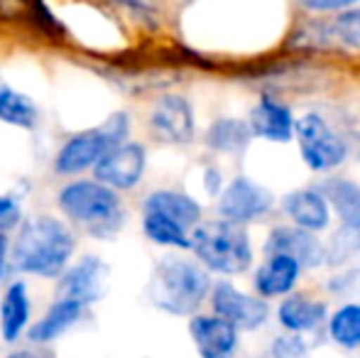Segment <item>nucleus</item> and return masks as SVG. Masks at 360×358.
<instances>
[{
	"mask_svg": "<svg viewBox=\"0 0 360 358\" xmlns=\"http://www.w3.org/2000/svg\"><path fill=\"white\" fill-rule=\"evenodd\" d=\"M108 265L96 255H86L74 268H69L59 282V300H69L86 307L91 302H98L108 290Z\"/></svg>",
	"mask_w": 360,
	"mask_h": 358,
	"instance_id": "7",
	"label": "nucleus"
},
{
	"mask_svg": "<svg viewBox=\"0 0 360 358\" xmlns=\"http://www.w3.org/2000/svg\"><path fill=\"white\" fill-rule=\"evenodd\" d=\"M5 270H8V238L0 234V280L5 277Z\"/></svg>",
	"mask_w": 360,
	"mask_h": 358,
	"instance_id": "34",
	"label": "nucleus"
},
{
	"mask_svg": "<svg viewBox=\"0 0 360 358\" xmlns=\"http://www.w3.org/2000/svg\"><path fill=\"white\" fill-rule=\"evenodd\" d=\"M191 248L206 268L236 275L250 268L252 248L245 229L231 221H206L191 234Z\"/></svg>",
	"mask_w": 360,
	"mask_h": 358,
	"instance_id": "4",
	"label": "nucleus"
},
{
	"mask_svg": "<svg viewBox=\"0 0 360 358\" xmlns=\"http://www.w3.org/2000/svg\"><path fill=\"white\" fill-rule=\"evenodd\" d=\"M285 211L304 231H321L328 226V201L319 191H292L285 199Z\"/></svg>",
	"mask_w": 360,
	"mask_h": 358,
	"instance_id": "17",
	"label": "nucleus"
},
{
	"mask_svg": "<svg viewBox=\"0 0 360 358\" xmlns=\"http://www.w3.org/2000/svg\"><path fill=\"white\" fill-rule=\"evenodd\" d=\"M328 334L336 344L346 349L360 346V305H346L331 317L328 321Z\"/></svg>",
	"mask_w": 360,
	"mask_h": 358,
	"instance_id": "25",
	"label": "nucleus"
},
{
	"mask_svg": "<svg viewBox=\"0 0 360 358\" xmlns=\"http://www.w3.org/2000/svg\"><path fill=\"white\" fill-rule=\"evenodd\" d=\"M30 321V297L25 282H13L8 285L0 302V331L3 339L8 344L18 341V336L22 334V329Z\"/></svg>",
	"mask_w": 360,
	"mask_h": 358,
	"instance_id": "18",
	"label": "nucleus"
},
{
	"mask_svg": "<svg viewBox=\"0 0 360 358\" xmlns=\"http://www.w3.org/2000/svg\"><path fill=\"white\" fill-rule=\"evenodd\" d=\"M299 272H302V265L297 260L287 258V255H267L265 265L255 275V287L262 297L287 295L297 285Z\"/></svg>",
	"mask_w": 360,
	"mask_h": 358,
	"instance_id": "16",
	"label": "nucleus"
},
{
	"mask_svg": "<svg viewBox=\"0 0 360 358\" xmlns=\"http://www.w3.org/2000/svg\"><path fill=\"white\" fill-rule=\"evenodd\" d=\"M211 302H214L216 317L231 321L236 329H257L267 319V305L260 297L243 295L228 282H218Z\"/></svg>",
	"mask_w": 360,
	"mask_h": 358,
	"instance_id": "10",
	"label": "nucleus"
},
{
	"mask_svg": "<svg viewBox=\"0 0 360 358\" xmlns=\"http://www.w3.org/2000/svg\"><path fill=\"white\" fill-rule=\"evenodd\" d=\"M189 331L201 358H228L236 351L238 329L221 317H194Z\"/></svg>",
	"mask_w": 360,
	"mask_h": 358,
	"instance_id": "13",
	"label": "nucleus"
},
{
	"mask_svg": "<svg viewBox=\"0 0 360 358\" xmlns=\"http://www.w3.org/2000/svg\"><path fill=\"white\" fill-rule=\"evenodd\" d=\"M25 13H27L30 23H32L42 34H47V37L59 39V37H64V34H67V32H64V27H62V23L57 20V15H54L47 5L30 3L27 8H25Z\"/></svg>",
	"mask_w": 360,
	"mask_h": 358,
	"instance_id": "27",
	"label": "nucleus"
},
{
	"mask_svg": "<svg viewBox=\"0 0 360 358\" xmlns=\"http://www.w3.org/2000/svg\"><path fill=\"white\" fill-rule=\"evenodd\" d=\"M272 358H309V349L299 334H287L272 341Z\"/></svg>",
	"mask_w": 360,
	"mask_h": 358,
	"instance_id": "29",
	"label": "nucleus"
},
{
	"mask_svg": "<svg viewBox=\"0 0 360 358\" xmlns=\"http://www.w3.org/2000/svg\"><path fill=\"white\" fill-rule=\"evenodd\" d=\"M206 270L184 258H165L157 263L150 280V300L169 314H191L209 295Z\"/></svg>",
	"mask_w": 360,
	"mask_h": 358,
	"instance_id": "3",
	"label": "nucleus"
},
{
	"mask_svg": "<svg viewBox=\"0 0 360 358\" xmlns=\"http://www.w3.org/2000/svg\"><path fill=\"white\" fill-rule=\"evenodd\" d=\"M319 194L336 209L343 226L358 229L360 226V186L351 179H326L319 189Z\"/></svg>",
	"mask_w": 360,
	"mask_h": 358,
	"instance_id": "20",
	"label": "nucleus"
},
{
	"mask_svg": "<svg viewBox=\"0 0 360 358\" xmlns=\"http://www.w3.org/2000/svg\"><path fill=\"white\" fill-rule=\"evenodd\" d=\"M311 10H351V0H311V3H304Z\"/></svg>",
	"mask_w": 360,
	"mask_h": 358,
	"instance_id": "32",
	"label": "nucleus"
},
{
	"mask_svg": "<svg viewBox=\"0 0 360 358\" xmlns=\"http://www.w3.org/2000/svg\"><path fill=\"white\" fill-rule=\"evenodd\" d=\"M250 123H243L238 118H218L206 133V143L218 153H238L250 143Z\"/></svg>",
	"mask_w": 360,
	"mask_h": 358,
	"instance_id": "22",
	"label": "nucleus"
},
{
	"mask_svg": "<svg viewBox=\"0 0 360 358\" xmlns=\"http://www.w3.org/2000/svg\"><path fill=\"white\" fill-rule=\"evenodd\" d=\"M81 312H84V307L76 305V302L57 300L44 312L42 319L30 329V341H34V344H49V341H54L69 326H74L81 319Z\"/></svg>",
	"mask_w": 360,
	"mask_h": 358,
	"instance_id": "19",
	"label": "nucleus"
},
{
	"mask_svg": "<svg viewBox=\"0 0 360 358\" xmlns=\"http://www.w3.org/2000/svg\"><path fill=\"white\" fill-rule=\"evenodd\" d=\"M8 358H37V356L27 354V351H20V354H13V356H8Z\"/></svg>",
	"mask_w": 360,
	"mask_h": 358,
	"instance_id": "35",
	"label": "nucleus"
},
{
	"mask_svg": "<svg viewBox=\"0 0 360 358\" xmlns=\"http://www.w3.org/2000/svg\"><path fill=\"white\" fill-rule=\"evenodd\" d=\"M150 125L165 143H189L194 138V110L181 96H162L152 110Z\"/></svg>",
	"mask_w": 360,
	"mask_h": 358,
	"instance_id": "11",
	"label": "nucleus"
},
{
	"mask_svg": "<svg viewBox=\"0 0 360 358\" xmlns=\"http://www.w3.org/2000/svg\"><path fill=\"white\" fill-rule=\"evenodd\" d=\"M333 27H336V34L343 42L360 49V8H351L341 13Z\"/></svg>",
	"mask_w": 360,
	"mask_h": 358,
	"instance_id": "28",
	"label": "nucleus"
},
{
	"mask_svg": "<svg viewBox=\"0 0 360 358\" xmlns=\"http://www.w3.org/2000/svg\"><path fill=\"white\" fill-rule=\"evenodd\" d=\"M218 186H221V172L214 170V167H209V170H206V189H209L211 194H216Z\"/></svg>",
	"mask_w": 360,
	"mask_h": 358,
	"instance_id": "33",
	"label": "nucleus"
},
{
	"mask_svg": "<svg viewBox=\"0 0 360 358\" xmlns=\"http://www.w3.org/2000/svg\"><path fill=\"white\" fill-rule=\"evenodd\" d=\"M59 206L74 224H79L81 229L89 231L96 238L115 236L125 219L120 196L110 186L101 184L96 179L69 181L59 191Z\"/></svg>",
	"mask_w": 360,
	"mask_h": 358,
	"instance_id": "2",
	"label": "nucleus"
},
{
	"mask_svg": "<svg viewBox=\"0 0 360 358\" xmlns=\"http://www.w3.org/2000/svg\"><path fill=\"white\" fill-rule=\"evenodd\" d=\"M267 255H287V258L297 260L302 268H316L326 260V248L319 243L316 236L311 231L292 229V226H280L270 234L265 245Z\"/></svg>",
	"mask_w": 360,
	"mask_h": 358,
	"instance_id": "12",
	"label": "nucleus"
},
{
	"mask_svg": "<svg viewBox=\"0 0 360 358\" xmlns=\"http://www.w3.org/2000/svg\"><path fill=\"white\" fill-rule=\"evenodd\" d=\"M294 135L299 140V150H302L304 162L311 170H316V172H326V170L338 167L348 155L346 143L316 113L302 115L297 120Z\"/></svg>",
	"mask_w": 360,
	"mask_h": 358,
	"instance_id": "6",
	"label": "nucleus"
},
{
	"mask_svg": "<svg viewBox=\"0 0 360 358\" xmlns=\"http://www.w3.org/2000/svg\"><path fill=\"white\" fill-rule=\"evenodd\" d=\"M331 287H333V290H348V292L360 290V265H358V268H353V270H348L346 275L336 277V280L331 282Z\"/></svg>",
	"mask_w": 360,
	"mask_h": 358,
	"instance_id": "31",
	"label": "nucleus"
},
{
	"mask_svg": "<svg viewBox=\"0 0 360 358\" xmlns=\"http://www.w3.org/2000/svg\"><path fill=\"white\" fill-rule=\"evenodd\" d=\"M145 236L160 245H172V248H191V236H186V229L176 221L167 219L160 214H145L143 219Z\"/></svg>",
	"mask_w": 360,
	"mask_h": 358,
	"instance_id": "24",
	"label": "nucleus"
},
{
	"mask_svg": "<svg viewBox=\"0 0 360 358\" xmlns=\"http://www.w3.org/2000/svg\"><path fill=\"white\" fill-rule=\"evenodd\" d=\"M130 133V120L125 113H113L101 123L98 128L84 130L72 135L67 143L59 148L54 158V170L59 174H79L89 167H96L110 150L125 143Z\"/></svg>",
	"mask_w": 360,
	"mask_h": 358,
	"instance_id": "5",
	"label": "nucleus"
},
{
	"mask_svg": "<svg viewBox=\"0 0 360 358\" xmlns=\"http://www.w3.org/2000/svg\"><path fill=\"white\" fill-rule=\"evenodd\" d=\"M74 234L59 219L49 214L30 216L18 231L13 245L15 270L32 272L39 277H57L67 272V263L74 255Z\"/></svg>",
	"mask_w": 360,
	"mask_h": 358,
	"instance_id": "1",
	"label": "nucleus"
},
{
	"mask_svg": "<svg viewBox=\"0 0 360 358\" xmlns=\"http://www.w3.org/2000/svg\"><path fill=\"white\" fill-rule=\"evenodd\" d=\"M297 120L292 118L287 106L277 103L275 98L265 96L260 98V103L250 110V130L252 135H260L272 143H287L294 135Z\"/></svg>",
	"mask_w": 360,
	"mask_h": 358,
	"instance_id": "14",
	"label": "nucleus"
},
{
	"mask_svg": "<svg viewBox=\"0 0 360 358\" xmlns=\"http://www.w3.org/2000/svg\"><path fill=\"white\" fill-rule=\"evenodd\" d=\"M275 199L265 186L255 184L248 177H238L226 186L218 201V211H221L223 221L231 224H248V221L257 219V216L267 214L272 209Z\"/></svg>",
	"mask_w": 360,
	"mask_h": 358,
	"instance_id": "8",
	"label": "nucleus"
},
{
	"mask_svg": "<svg viewBox=\"0 0 360 358\" xmlns=\"http://www.w3.org/2000/svg\"><path fill=\"white\" fill-rule=\"evenodd\" d=\"M20 216H22V211H20L18 199L8 194L0 196V234H8L10 229H15L20 224Z\"/></svg>",
	"mask_w": 360,
	"mask_h": 358,
	"instance_id": "30",
	"label": "nucleus"
},
{
	"mask_svg": "<svg viewBox=\"0 0 360 358\" xmlns=\"http://www.w3.org/2000/svg\"><path fill=\"white\" fill-rule=\"evenodd\" d=\"M360 253V226L358 229H348L343 226L336 231L331 243L326 245V260L328 263H341V260L351 258V255Z\"/></svg>",
	"mask_w": 360,
	"mask_h": 358,
	"instance_id": "26",
	"label": "nucleus"
},
{
	"mask_svg": "<svg viewBox=\"0 0 360 358\" xmlns=\"http://www.w3.org/2000/svg\"><path fill=\"white\" fill-rule=\"evenodd\" d=\"M0 120L18 128H32L37 123V106L25 94L8 87L3 79H0Z\"/></svg>",
	"mask_w": 360,
	"mask_h": 358,
	"instance_id": "23",
	"label": "nucleus"
},
{
	"mask_svg": "<svg viewBox=\"0 0 360 358\" xmlns=\"http://www.w3.org/2000/svg\"><path fill=\"white\" fill-rule=\"evenodd\" d=\"M145 172V148L138 143H123L110 150L94 167L96 181L110 189H133Z\"/></svg>",
	"mask_w": 360,
	"mask_h": 358,
	"instance_id": "9",
	"label": "nucleus"
},
{
	"mask_svg": "<svg viewBox=\"0 0 360 358\" xmlns=\"http://www.w3.org/2000/svg\"><path fill=\"white\" fill-rule=\"evenodd\" d=\"M277 317L285 329L299 334V331L316 329L326 317V307L316 300H307V297H287L280 305Z\"/></svg>",
	"mask_w": 360,
	"mask_h": 358,
	"instance_id": "21",
	"label": "nucleus"
},
{
	"mask_svg": "<svg viewBox=\"0 0 360 358\" xmlns=\"http://www.w3.org/2000/svg\"><path fill=\"white\" fill-rule=\"evenodd\" d=\"M143 209H145V214L167 216V219L184 226V229L199 226V219H201V206L196 204L191 196L181 194V191H172V189L152 191V194L145 199Z\"/></svg>",
	"mask_w": 360,
	"mask_h": 358,
	"instance_id": "15",
	"label": "nucleus"
}]
</instances>
